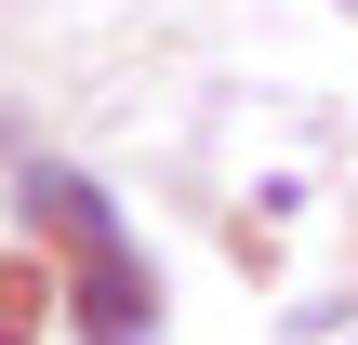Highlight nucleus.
<instances>
[{
  "label": "nucleus",
  "mask_w": 358,
  "mask_h": 345,
  "mask_svg": "<svg viewBox=\"0 0 358 345\" xmlns=\"http://www.w3.org/2000/svg\"><path fill=\"white\" fill-rule=\"evenodd\" d=\"M66 319L93 345H159V279H146V253L120 239V213L66 239Z\"/></svg>",
  "instance_id": "obj_1"
},
{
  "label": "nucleus",
  "mask_w": 358,
  "mask_h": 345,
  "mask_svg": "<svg viewBox=\"0 0 358 345\" xmlns=\"http://www.w3.org/2000/svg\"><path fill=\"white\" fill-rule=\"evenodd\" d=\"M0 345H27V332H13V319H0Z\"/></svg>",
  "instance_id": "obj_2"
}]
</instances>
